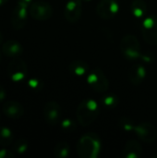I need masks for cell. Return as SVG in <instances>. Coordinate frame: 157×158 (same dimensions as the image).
<instances>
[{"label":"cell","instance_id":"cell-1","mask_svg":"<svg viewBox=\"0 0 157 158\" xmlns=\"http://www.w3.org/2000/svg\"><path fill=\"white\" fill-rule=\"evenodd\" d=\"M101 149V143L98 136L94 133H88L83 135L78 144L77 152L80 157L95 158Z\"/></svg>","mask_w":157,"mask_h":158},{"label":"cell","instance_id":"cell-2","mask_svg":"<svg viewBox=\"0 0 157 158\" xmlns=\"http://www.w3.org/2000/svg\"><path fill=\"white\" fill-rule=\"evenodd\" d=\"M99 107L96 101L87 99L82 101L76 111V116L79 122L83 126H88L95 121L98 117Z\"/></svg>","mask_w":157,"mask_h":158},{"label":"cell","instance_id":"cell-3","mask_svg":"<svg viewBox=\"0 0 157 158\" xmlns=\"http://www.w3.org/2000/svg\"><path fill=\"white\" fill-rule=\"evenodd\" d=\"M120 50L123 55L130 59L142 57L139 40L134 35H126L120 42Z\"/></svg>","mask_w":157,"mask_h":158},{"label":"cell","instance_id":"cell-4","mask_svg":"<svg viewBox=\"0 0 157 158\" xmlns=\"http://www.w3.org/2000/svg\"><path fill=\"white\" fill-rule=\"evenodd\" d=\"M87 82L93 88V90L97 93H105L109 88V81L106 76L99 69L90 71L87 76Z\"/></svg>","mask_w":157,"mask_h":158},{"label":"cell","instance_id":"cell-5","mask_svg":"<svg viewBox=\"0 0 157 158\" xmlns=\"http://www.w3.org/2000/svg\"><path fill=\"white\" fill-rule=\"evenodd\" d=\"M143 37L151 45L157 44V15L145 18L142 24Z\"/></svg>","mask_w":157,"mask_h":158},{"label":"cell","instance_id":"cell-6","mask_svg":"<svg viewBox=\"0 0 157 158\" xmlns=\"http://www.w3.org/2000/svg\"><path fill=\"white\" fill-rule=\"evenodd\" d=\"M119 10V5L116 0H102L96 6V12L102 19H112Z\"/></svg>","mask_w":157,"mask_h":158},{"label":"cell","instance_id":"cell-7","mask_svg":"<svg viewBox=\"0 0 157 158\" xmlns=\"http://www.w3.org/2000/svg\"><path fill=\"white\" fill-rule=\"evenodd\" d=\"M133 131L145 143H153L156 138L157 132L155 128L149 122H142L138 125L135 124Z\"/></svg>","mask_w":157,"mask_h":158},{"label":"cell","instance_id":"cell-8","mask_svg":"<svg viewBox=\"0 0 157 158\" xmlns=\"http://www.w3.org/2000/svg\"><path fill=\"white\" fill-rule=\"evenodd\" d=\"M82 14V0H69L65 6V17L71 23L77 22Z\"/></svg>","mask_w":157,"mask_h":158},{"label":"cell","instance_id":"cell-9","mask_svg":"<svg viewBox=\"0 0 157 158\" xmlns=\"http://www.w3.org/2000/svg\"><path fill=\"white\" fill-rule=\"evenodd\" d=\"M31 14L35 19H47L53 14V9L50 5L44 2H39L33 5L31 8Z\"/></svg>","mask_w":157,"mask_h":158},{"label":"cell","instance_id":"cell-10","mask_svg":"<svg viewBox=\"0 0 157 158\" xmlns=\"http://www.w3.org/2000/svg\"><path fill=\"white\" fill-rule=\"evenodd\" d=\"M145 76H146L145 69L141 64H135L130 68L129 71V79L135 85L141 84L145 79Z\"/></svg>","mask_w":157,"mask_h":158},{"label":"cell","instance_id":"cell-11","mask_svg":"<svg viewBox=\"0 0 157 158\" xmlns=\"http://www.w3.org/2000/svg\"><path fill=\"white\" fill-rule=\"evenodd\" d=\"M61 109L58 104L55 102H50L45 106V118L47 121L51 124H56L60 118Z\"/></svg>","mask_w":157,"mask_h":158},{"label":"cell","instance_id":"cell-12","mask_svg":"<svg viewBox=\"0 0 157 158\" xmlns=\"http://www.w3.org/2000/svg\"><path fill=\"white\" fill-rule=\"evenodd\" d=\"M143 154V148L136 141H130L123 149V156L127 158H138Z\"/></svg>","mask_w":157,"mask_h":158},{"label":"cell","instance_id":"cell-13","mask_svg":"<svg viewBox=\"0 0 157 158\" xmlns=\"http://www.w3.org/2000/svg\"><path fill=\"white\" fill-rule=\"evenodd\" d=\"M88 69H89V67L87 63L84 61H81V60L73 61L69 65V70L78 77L84 76L88 72Z\"/></svg>","mask_w":157,"mask_h":158},{"label":"cell","instance_id":"cell-14","mask_svg":"<svg viewBox=\"0 0 157 158\" xmlns=\"http://www.w3.org/2000/svg\"><path fill=\"white\" fill-rule=\"evenodd\" d=\"M146 11H147V5L144 0H133L131 4V12L135 18L137 19L143 18Z\"/></svg>","mask_w":157,"mask_h":158},{"label":"cell","instance_id":"cell-15","mask_svg":"<svg viewBox=\"0 0 157 158\" xmlns=\"http://www.w3.org/2000/svg\"><path fill=\"white\" fill-rule=\"evenodd\" d=\"M68 154H69V146L66 143H58L55 149V156L56 157L65 158L68 156Z\"/></svg>","mask_w":157,"mask_h":158},{"label":"cell","instance_id":"cell-16","mask_svg":"<svg viewBox=\"0 0 157 158\" xmlns=\"http://www.w3.org/2000/svg\"><path fill=\"white\" fill-rule=\"evenodd\" d=\"M103 103H104V105H105L106 107L112 108V107H115V106L118 105V98H117L116 96H114V95H106V96H105V97L103 98Z\"/></svg>","mask_w":157,"mask_h":158},{"label":"cell","instance_id":"cell-17","mask_svg":"<svg viewBox=\"0 0 157 158\" xmlns=\"http://www.w3.org/2000/svg\"><path fill=\"white\" fill-rule=\"evenodd\" d=\"M75 127V124L72 120H69V119H66L62 122V128L64 130H73V128Z\"/></svg>","mask_w":157,"mask_h":158},{"label":"cell","instance_id":"cell-18","mask_svg":"<svg viewBox=\"0 0 157 158\" xmlns=\"http://www.w3.org/2000/svg\"><path fill=\"white\" fill-rule=\"evenodd\" d=\"M11 78H12L13 81H19V80L24 78V74L22 72H18V73L14 74Z\"/></svg>","mask_w":157,"mask_h":158},{"label":"cell","instance_id":"cell-19","mask_svg":"<svg viewBox=\"0 0 157 158\" xmlns=\"http://www.w3.org/2000/svg\"><path fill=\"white\" fill-rule=\"evenodd\" d=\"M1 134H2V136H3V137H5V138H8V137H10V135H11V131H10L7 128H3V129H2V132H1Z\"/></svg>","mask_w":157,"mask_h":158},{"label":"cell","instance_id":"cell-20","mask_svg":"<svg viewBox=\"0 0 157 158\" xmlns=\"http://www.w3.org/2000/svg\"><path fill=\"white\" fill-rule=\"evenodd\" d=\"M29 85L32 88H36L38 85H39V81L37 80H31L29 81Z\"/></svg>","mask_w":157,"mask_h":158},{"label":"cell","instance_id":"cell-21","mask_svg":"<svg viewBox=\"0 0 157 158\" xmlns=\"http://www.w3.org/2000/svg\"><path fill=\"white\" fill-rule=\"evenodd\" d=\"M26 150H27V144L24 143V144H22L20 147H19L18 152H19V153H23V152H25Z\"/></svg>","mask_w":157,"mask_h":158},{"label":"cell","instance_id":"cell-22","mask_svg":"<svg viewBox=\"0 0 157 158\" xmlns=\"http://www.w3.org/2000/svg\"><path fill=\"white\" fill-rule=\"evenodd\" d=\"M23 1H24V2H26V3H29V2H30L31 0H23Z\"/></svg>","mask_w":157,"mask_h":158},{"label":"cell","instance_id":"cell-23","mask_svg":"<svg viewBox=\"0 0 157 158\" xmlns=\"http://www.w3.org/2000/svg\"><path fill=\"white\" fill-rule=\"evenodd\" d=\"M87 1H91V0H82V2H87Z\"/></svg>","mask_w":157,"mask_h":158}]
</instances>
